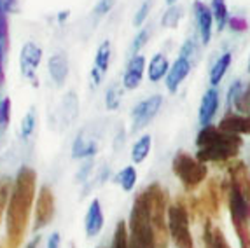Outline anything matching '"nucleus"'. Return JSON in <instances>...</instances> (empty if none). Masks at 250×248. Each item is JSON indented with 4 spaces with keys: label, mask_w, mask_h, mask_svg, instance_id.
I'll use <instances>...</instances> for the list:
<instances>
[{
    "label": "nucleus",
    "mask_w": 250,
    "mask_h": 248,
    "mask_svg": "<svg viewBox=\"0 0 250 248\" xmlns=\"http://www.w3.org/2000/svg\"><path fill=\"white\" fill-rule=\"evenodd\" d=\"M91 166H93V163H91V161H88L86 165L83 166V171L79 173V180H81V182H83L84 178H86V175L89 173V170H91Z\"/></svg>",
    "instance_id": "obj_42"
},
{
    "label": "nucleus",
    "mask_w": 250,
    "mask_h": 248,
    "mask_svg": "<svg viewBox=\"0 0 250 248\" xmlns=\"http://www.w3.org/2000/svg\"><path fill=\"white\" fill-rule=\"evenodd\" d=\"M171 170L173 175L180 180L186 192L191 194L192 190H196L201 184L208 177V168L196 157H192L186 150H179L171 159Z\"/></svg>",
    "instance_id": "obj_5"
},
{
    "label": "nucleus",
    "mask_w": 250,
    "mask_h": 248,
    "mask_svg": "<svg viewBox=\"0 0 250 248\" xmlns=\"http://www.w3.org/2000/svg\"><path fill=\"white\" fill-rule=\"evenodd\" d=\"M47 66H49V74L54 83H58V84L65 83V79H67V75H68V62H67V58H65V54H62V53L53 54L49 58Z\"/></svg>",
    "instance_id": "obj_19"
},
{
    "label": "nucleus",
    "mask_w": 250,
    "mask_h": 248,
    "mask_svg": "<svg viewBox=\"0 0 250 248\" xmlns=\"http://www.w3.org/2000/svg\"><path fill=\"white\" fill-rule=\"evenodd\" d=\"M116 4V0H100L95 7V16L100 18V16H105L107 13H110V9L114 7Z\"/></svg>",
    "instance_id": "obj_39"
},
{
    "label": "nucleus",
    "mask_w": 250,
    "mask_h": 248,
    "mask_svg": "<svg viewBox=\"0 0 250 248\" xmlns=\"http://www.w3.org/2000/svg\"><path fill=\"white\" fill-rule=\"evenodd\" d=\"M177 2H179V0H167V4H168V5H175Z\"/></svg>",
    "instance_id": "obj_47"
},
{
    "label": "nucleus",
    "mask_w": 250,
    "mask_h": 248,
    "mask_svg": "<svg viewBox=\"0 0 250 248\" xmlns=\"http://www.w3.org/2000/svg\"><path fill=\"white\" fill-rule=\"evenodd\" d=\"M0 44L2 47L9 46V26H7V18H5V7L2 5V0H0Z\"/></svg>",
    "instance_id": "obj_33"
},
{
    "label": "nucleus",
    "mask_w": 250,
    "mask_h": 248,
    "mask_svg": "<svg viewBox=\"0 0 250 248\" xmlns=\"http://www.w3.org/2000/svg\"><path fill=\"white\" fill-rule=\"evenodd\" d=\"M228 180L238 187V190L250 203V168L242 161H231L228 165Z\"/></svg>",
    "instance_id": "obj_11"
},
{
    "label": "nucleus",
    "mask_w": 250,
    "mask_h": 248,
    "mask_svg": "<svg viewBox=\"0 0 250 248\" xmlns=\"http://www.w3.org/2000/svg\"><path fill=\"white\" fill-rule=\"evenodd\" d=\"M2 49H4V47L0 44V77H2Z\"/></svg>",
    "instance_id": "obj_45"
},
{
    "label": "nucleus",
    "mask_w": 250,
    "mask_h": 248,
    "mask_svg": "<svg viewBox=\"0 0 250 248\" xmlns=\"http://www.w3.org/2000/svg\"><path fill=\"white\" fill-rule=\"evenodd\" d=\"M247 70H249V72H250V60H249V66H247Z\"/></svg>",
    "instance_id": "obj_48"
},
{
    "label": "nucleus",
    "mask_w": 250,
    "mask_h": 248,
    "mask_svg": "<svg viewBox=\"0 0 250 248\" xmlns=\"http://www.w3.org/2000/svg\"><path fill=\"white\" fill-rule=\"evenodd\" d=\"M144 68H146V58L137 54V56H131L126 66L125 77H123V86L126 89H137L142 83V75H144Z\"/></svg>",
    "instance_id": "obj_16"
},
{
    "label": "nucleus",
    "mask_w": 250,
    "mask_h": 248,
    "mask_svg": "<svg viewBox=\"0 0 250 248\" xmlns=\"http://www.w3.org/2000/svg\"><path fill=\"white\" fill-rule=\"evenodd\" d=\"M110 53H112V47H110V42L105 41L100 44L98 51H96V58H95V66L102 74H105L108 68V63H110Z\"/></svg>",
    "instance_id": "obj_25"
},
{
    "label": "nucleus",
    "mask_w": 250,
    "mask_h": 248,
    "mask_svg": "<svg viewBox=\"0 0 250 248\" xmlns=\"http://www.w3.org/2000/svg\"><path fill=\"white\" fill-rule=\"evenodd\" d=\"M219 128L228 133L240 135V137L250 135V112L249 114H234V112L228 110V114L219 123Z\"/></svg>",
    "instance_id": "obj_13"
},
{
    "label": "nucleus",
    "mask_w": 250,
    "mask_h": 248,
    "mask_svg": "<svg viewBox=\"0 0 250 248\" xmlns=\"http://www.w3.org/2000/svg\"><path fill=\"white\" fill-rule=\"evenodd\" d=\"M198 53V46L196 42H194V39H188V41L184 42V46L180 47V58H186L189 60L191 56H194V54Z\"/></svg>",
    "instance_id": "obj_36"
},
{
    "label": "nucleus",
    "mask_w": 250,
    "mask_h": 248,
    "mask_svg": "<svg viewBox=\"0 0 250 248\" xmlns=\"http://www.w3.org/2000/svg\"><path fill=\"white\" fill-rule=\"evenodd\" d=\"M110 248H131L129 245V232H128V224L126 222H117L116 231H114L112 245Z\"/></svg>",
    "instance_id": "obj_24"
},
{
    "label": "nucleus",
    "mask_w": 250,
    "mask_h": 248,
    "mask_svg": "<svg viewBox=\"0 0 250 248\" xmlns=\"http://www.w3.org/2000/svg\"><path fill=\"white\" fill-rule=\"evenodd\" d=\"M54 215V194L47 186H42L37 196V208H35V231L46 227Z\"/></svg>",
    "instance_id": "obj_9"
},
{
    "label": "nucleus",
    "mask_w": 250,
    "mask_h": 248,
    "mask_svg": "<svg viewBox=\"0 0 250 248\" xmlns=\"http://www.w3.org/2000/svg\"><path fill=\"white\" fill-rule=\"evenodd\" d=\"M67 18H68V11H65V13H62V14H60V21L67 20Z\"/></svg>",
    "instance_id": "obj_46"
},
{
    "label": "nucleus",
    "mask_w": 250,
    "mask_h": 248,
    "mask_svg": "<svg viewBox=\"0 0 250 248\" xmlns=\"http://www.w3.org/2000/svg\"><path fill=\"white\" fill-rule=\"evenodd\" d=\"M205 248H231L229 241L224 236L222 229L215 226L212 219L203 220V236H201Z\"/></svg>",
    "instance_id": "obj_15"
},
{
    "label": "nucleus",
    "mask_w": 250,
    "mask_h": 248,
    "mask_svg": "<svg viewBox=\"0 0 250 248\" xmlns=\"http://www.w3.org/2000/svg\"><path fill=\"white\" fill-rule=\"evenodd\" d=\"M0 248H2V247H0Z\"/></svg>",
    "instance_id": "obj_50"
},
{
    "label": "nucleus",
    "mask_w": 250,
    "mask_h": 248,
    "mask_svg": "<svg viewBox=\"0 0 250 248\" xmlns=\"http://www.w3.org/2000/svg\"><path fill=\"white\" fill-rule=\"evenodd\" d=\"M0 119L2 124H9L11 121V98H4L0 103Z\"/></svg>",
    "instance_id": "obj_40"
},
{
    "label": "nucleus",
    "mask_w": 250,
    "mask_h": 248,
    "mask_svg": "<svg viewBox=\"0 0 250 248\" xmlns=\"http://www.w3.org/2000/svg\"><path fill=\"white\" fill-rule=\"evenodd\" d=\"M196 159L201 163H231L243 147V138L219 126H203L196 137Z\"/></svg>",
    "instance_id": "obj_2"
},
{
    "label": "nucleus",
    "mask_w": 250,
    "mask_h": 248,
    "mask_svg": "<svg viewBox=\"0 0 250 248\" xmlns=\"http://www.w3.org/2000/svg\"><path fill=\"white\" fill-rule=\"evenodd\" d=\"M147 199H149V213H150V224L154 229L156 238V248H168L170 243V229H168V199L167 189H163L159 184H150L146 187Z\"/></svg>",
    "instance_id": "obj_4"
},
{
    "label": "nucleus",
    "mask_w": 250,
    "mask_h": 248,
    "mask_svg": "<svg viewBox=\"0 0 250 248\" xmlns=\"http://www.w3.org/2000/svg\"><path fill=\"white\" fill-rule=\"evenodd\" d=\"M150 147H152V138H150V135L140 137L137 142H135L133 149H131V161H133L135 165L144 163L147 159V156H149Z\"/></svg>",
    "instance_id": "obj_22"
},
{
    "label": "nucleus",
    "mask_w": 250,
    "mask_h": 248,
    "mask_svg": "<svg viewBox=\"0 0 250 248\" xmlns=\"http://www.w3.org/2000/svg\"><path fill=\"white\" fill-rule=\"evenodd\" d=\"M228 192V184L221 182L219 178H210L205 189L201 190V194L198 196L203 208L205 219H219L221 217V199L222 194Z\"/></svg>",
    "instance_id": "obj_7"
},
{
    "label": "nucleus",
    "mask_w": 250,
    "mask_h": 248,
    "mask_svg": "<svg viewBox=\"0 0 250 248\" xmlns=\"http://www.w3.org/2000/svg\"><path fill=\"white\" fill-rule=\"evenodd\" d=\"M213 14V21L217 25V32L221 33L226 28V25L229 23V14H228V5H226V0H212L210 4Z\"/></svg>",
    "instance_id": "obj_23"
},
{
    "label": "nucleus",
    "mask_w": 250,
    "mask_h": 248,
    "mask_svg": "<svg viewBox=\"0 0 250 248\" xmlns=\"http://www.w3.org/2000/svg\"><path fill=\"white\" fill-rule=\"evenodd\" d=\"M170 72V63L165 54H154L149 63V81L150 83H159L163 77H167Z\"/></svg>",
    "instance_id": "obj_20"
},
{
    "label": "nucleus",
    "mask_w": 250,
    "mask_h": 248,
    "mask_svg": "<svg viewBox=\"0 0 250 248\" xmlns=\"http://www.w3.org/2000/svg\"><path fill=\"white\" fill-rule=\"evenodd\" d=\"M242 87H243V83L240 81V79H236V81L229 86V89H228V110H231L234 98H236L238 93L242 91Z\"/></svg>",
    "instance_id": "obj_37"
},
{
    "label": "nucleus",
    "mask_w": 250,
    "mask_h": 248,
    "mask_svg": "<svg viewBox=\"0 0 250 248\" xmlns=\"http://www.w3.org/2000/svg\"><path fill=\"white\" fill-rule=\"evenodd\" d=\"M96 150H98V147H96V144H93V142H89V144H86L83 137H77V140H75V144H74V149H72V156H74L75 159H77V157L95 156Z\"/></svg>",
    "instance_id": "obj_27"
},
{
    "label": "nucleus",
    "mask_w": 250,
    "mask_h": 248,
    "mask_svg": "<svg viewBox=\"0 0 250 248\" xmlns=\"http://www.w3.org/2000/svg\"><path fill=\"white\" fill-rule=\"evenodd\" d=\"M229 28L233 30V32H238V33H242V32H247V28H249V23H247V20H243V18L240 16H233L229 18Z\"/></svg>",
    "instance_id": "obj_38"
},
{
    "label": "nucleus",
    "mask_w": 250,
    "mask_h": 248,
    "mask_svg": "<svg viewBox=\"0 0 250 248\" xmlns=\"http://www.w3.org/2000/svg\"><path fill=\"white\" fill-rule=\"evenodd\" d=\"M104 227V211H102V205L98 199H93L91 205L88 208L86 219H84V229L89 238L96 236Z\"/></svg>",
    "instance_id": "obj_18"
},
{
    "label": "nucleus",
    "mask_w": 250,
    "mask_h": 248,
    "mask_svg": "<svg viewBox=\"0 0 250 248\" xmlns=\"http://www.w3.org/2000/svg\"><path fill=\"white\" fill-rule=\"evenodd\" d=\"M192 13H194V18H196L201 44H203V46H208L210 41H212V26H213L212 9L207 4H203L201 0H196V2L192 4Z\"/></svg>",
    "instance_id": "obj_10"
},
{
    "label": "nucleus",
    "mask_w": 250,
    "mask_h": 248,
    "mask_svg": "<svg viewBox=\"0 0 250 248\" xmlns=\"http://www.w3.org/2000/svg\"><path fill=\"white\" fill-rule=\"evenodd\" d=\"M191 72V62L186 58H177L175 63L170 66V72L167 75V89L170 93H177L179 86L182 84V81L189 75Z\"/></svg>",
    "instance_id": "obj_17"
},
{
    "label": "nucleus",
    "mask_w": 250,
    "mask_h": 248,
    "mask_svg": "<svg viewBox=\"0 0 250 248\" xmlns=\"http://www.w3.org/2000/svg\"><path fill=\"white\" fill-rule=\"evenodd\" d=\"M149 28H144L140 30V32L137 33V37L133 39V42H131V47H129V56H137L138 51L142 49L144 46L147 44V41H149Z\"/></svg>",
    "instance_id": "obj_32"
},
{
    "label": "nucleus",
    "mask_w": 250,
    "mask_h": 248,
    "mask_svg": "<svg viewBox=\"0 0 250 248\" xmlns=\"http://www.w3.org/2000/svg\"><path fill=\"white\" fill-rule=\"evenodd\" d=\"M191 215L184 198H177L168 207V229L170 238L177 248H194L191 234Z\"/></svg>",
    "instance_id": "obj_6"
},
{
    "label": "nucleus",
    "mask_w": 250,
    "mask_h": 248,
    "mask_svg": "<svg viewBox=\"0 0 250 248\" xmlns=\"http://www.w3.org/2000/svg\"><path fill=\"white\" fill-rule=\"evenodd\" d=\"M9 192H11V186H9V182H2V184H0V222H2L4 211H5V208H7Z\"/></svg>",
    "instance_id": "obj_35"
},
{
    "label": "nucleus",
    "mask_w": 250,
    "mask_h": 248,
    "mask_svg": "<svg viewBox=\"0 0 250 248\" xmlns=\"http://www.w3.org/2000/svg\"><path fill=\"white\" fill-rule=\"evenodd\" d=\"M42 60V49L39 46H35L34 42H26L23 49H21V72L25 74V77H28L30 81L35 83L34 72L39 66Z\"/></svg>",
    "instance_id": "obj_14"
},
{
    "label": "nucleus",
    "mask_w": 250,
    "mask_h": 248,
    "mask_svg": "<svg viewBox=\"0 0 250 248\" xmlns=\"http://www.w3.org/2000/svg\"><path fill=\"white\" fill-rule=\"evenodd\" d=\"M117 182L121 184V187L126 192L133 190L135 184H137V170H135L133 166H126L125 170L117 175Z\"/></svg>",
    "instance_id": "obj_28"
},
{
    "label": "nucleus",
    "mask_w": 250,
    "mask_h": 248,
    "mask_svg": "<svg viewBox=\"0 0 250 248\" xmlns=\"http://www.w3.org/2000/svg\"><path fill=\"white\" fill-rule=\"evenodd\" d=\"M219 96L221 95H219L217 87H210V89L205 91L200 103V112H198V119H200L201 128L212 124V119L215 117L217 110H219V105H221V98Z\"/></svg>",
    "instance_id": "obj_12"
},
{
    "label": "nucleus",
    "mask_w": 250,
    "mask_h": 248,
    "mask_svg": "<svg viewBox=\"0 0 250 248\" xmlns=\"http://www.w3.org/2000/svg\"><path fill=\"white\" fill-rule=\"evenodd\" d=\"M47 248H60V234H58V232H53V234L49 236Z\"/></svg>",
    "instance_id": "obj_41"
},
{
    "label": "nucleus",
    "mask_w": 250,
    "mask_h": 248,
    "mask_svg": "<svg viewBox=\"0 0 250 248\" xmlns=\"http://www.w3.org/2000/svg\"><path fill=\"white\" fill-rule=\"evenodd\" d=\"M182 14H184V9L180 7V5H170V7L167 9V13L163 14L161 25L165 26V28H177Z\"/></svg>",
    "instance_id": "obj_26"
},
{
    "label": "nucleus",
    "mask_w": 250,
    "mask_h": 248,
    "mask_svg": "<svg viewBox=\"0 0 250 248\" xmlns=\"http://www.w3.org/2000/svg\"><path fill=\"white\" fill-rule=\"evenodd\" d=\"M35 124H37V117H35V110H28L25 117H23V123H21V137L25 138H30L32 137V133L35 129Z\"/></svg>",
    "instance_id": "obj_31"
},
{
    "label": "nucleus",
    "mask_w": 250,
    "mask_h": 248,
    "mask_svg": "<svg viewBox=\"0 0 250 248\" xmlns=\"http://www.w3.org/2000/svg\"><path fill=\"white\" fill-rule=\"evenodd\" d=\"M91 79H93V83H95V84H100V81H102V72L98 70L96 66L91 70Z\"/></svg>",
    "instance_id": "obj_43"
},
{
    "label": "nucleus",
    "mask_w": 250,
    "mask_h": 248,
    "mask_svg": "<svg viewBox=\"0 0 250 248\" xmlns=\"http://www.w3.org/2000/svg\"><path fill=\"white\" fill-rule=\"evenodd\" d=\"M161 105H163L161 95L149 96L147 100L140 102V103L133 108V114H131V116H133V131H138V129L146 128L147 124L158 116Z\"/></svg>",
    "instance_id": "obj_8"
},
{
    "label": "nucleus",
    "mask_w": 250,
    "mask_h": 248,
    "mask_svg": "<svg viewBox=\"0 0 250 248\" xmlns=\"http://www.w3.org/2000/svg\"><path fill=\"white\" fill-rule=\"evenodd\" d=\"M0 123H2V119H0Z\"/></svg>",
    "instance_id": "obj_49"
},
{
    "label": "nucleus",
    "mask_w": 250,
    "mask_h": 248,
    "mask_svg": "<svg viewBox=\"0 0 250 248\" xmlns=\"http://www.w3.org/2000/svg\"><path fill=\"white\" fill-rule=\"evenodd\" d=\"M233 107L236 108L240 114H249L250 112V84L242 87V91L238 93L236 98H234Z\"/></svg>",
    "instance_id": "obj_29"
},
{
    "label": "nucleus",
    "mask_w": 250,
    "mask_h": 248,
    "mask_svg": "<svg viewBox=\"0 0 250 248\" xmlns=\"http://www.w3.org/2000/svg\"><path fill=\"white\" fill-rule=\"evenodd\" d=\"M149 11H150V0H146L142 5H140V9L137 11V14H135L133 18V25L135 26H142L144 21L147 20V16H149Z\"/></svg>",
    "instance_id": "obj_34"
},
{
    "label": "nucleus",
    "mask_w": 250,
    "mask_h": 248,
    "mask_svg": "<svg viewBox=\"0 0 250 248\" xmlns=\"http://www.w3.org/2000/svg\"><path fill=\"white\" fill-rule=\"evenodd\" d=\"M121 98H123V91L119 86H112L108 87L107 96H105V105H107L108 110H117L119 105H121Z\"/></svg>",
    "instance_id": "obj_30"
},
{
    "label": "nucleus",
    "mask_w": 250,
    "mask_h": 248,
    "mask_svg": "<svg viewBox=\"0 0 250 248\" xmlns=\"http://www.w3.org/2000/svg\"><path fill=\"white\" fill-rule=\"evenodd\" d=\"M37 175L32 168L23 166L16 175L7 208V248H20L35 199Z\"/></svg>",
    "instance_id": "obj_1"
},
{
    "label": "nucleus",
    "mask_w": 250,
    "mask_h": 248,
    "mask_svg": "<svg viewBox=\"0 0 250 248\" xmlns=\"http://www.w3.org/2000/svg\"><path fill=\"white\" fill-rule=\"evenodd\" d=\"M128 232L131 248H156L154 229L150 224L149 199H147L146 189L138 192L133 201L131 213H129Z\"/></svg>",
    "instance_id": "obj_3"
},
{
    "label": "nucleus",
    "mask_w": 250,
    "mask_h": 248,
    "mask_svg": "<svg viewBox=\"0 0 250 248\" xmlns=\"http://www.w3.org/2000/svg\"><path fill=\"white\" fill-rule=\"evenodd\" d=\"M231 62H233V53H224L215 60V63L210 68V84H212V87L219 86V83L224 79L226 72L229 68Z\"/></svg>",
    "instance_id": "obj_21"
},
{
    "label": "nucleus",
    "mask_w": 250,
    "mask_h": 248,
    "mask_svg": "<svg viewBox=\"0 0 250 248\" xmlns=\"http://www.w3.org/2000/svg\"><path fill=\"white\" fill-rule=\"evenodd\" d=\"M39 243H41V238L37 236V238H34V240H32L28 245H26V248H37V247H39Z\"/></svg>",
    "instance_id": "obj_44"
}]
</instances>
